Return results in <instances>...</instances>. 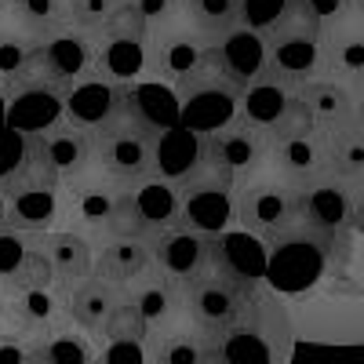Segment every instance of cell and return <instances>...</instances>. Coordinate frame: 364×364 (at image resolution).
Here are the masks:
<instances>
[{"label":"cell","mask_w":364,"mask_h":364,"mask_svg":"<svg viewBox=\"0 0 364 364\" xmlns=\"http://www.w3.org/2000/svg\"><path fill=\"white\" fill-rule=\"evenodd\" d=\"M4 106H8V99H4V91H0V128H4Z\"/></svg>","instance_id":"816d5d0a"},{"label":"cell","mask_w":364,"mask_h":364,"mask_svg":"<svg viewBox=\"0 0 364 364\" xmlns=\"http://www.w3.org/2000/svg\"><path fill=\"white\" fill-rule=\"evenodd\" d=\"M4 99H8V106H4V128H11V132H22L29 139H41L55 124H63L66 87L51 84L41 73H33L29 80L15 84Z\"/></svg>","instance_id":"9c48e42d"},{"label":"cell","mask_w":364,"mask_h":364,"mask_svg":"<svg viewBox=\"0 0 364 364\" xmlns=\"http://www.w3.org/2000/svg\"><path fill=\"white\" fill-rule=\"evenodd\" d=\"M182 22L215 41L240 22V0H182Z\"/></svg>","instance_id":"d6a6232c"},{"label":"cell","mask_w":364,"mask_h":364,"mask_svg":"<svg viewBox=\"0 0 364 364\" xmlns=\"http://www.w3.org/2000/svg\"><path fill=\"white\" fill-rule=\"evenodd\" d=\"M237 219V204H233V186L215 175H204L190 186H182V215L178 226L200 233L208 240H215L219 233L230 230V223Z\"/></svg>","instance_id":"7c38bea8"},{"label":"cell","mask_w":364,"mask_h":364,"mask_svg":"<svg viewBox=\"0 0 364 364\" xmlns=\"http://www.w3.org/2000/svg\"><path fill=\"white\" fill-rule=\"evenodd\" d=\"M102 339H128V343H149V328L142 324V317L135 314V306L128 299H120V306L113 310L106 331H102ZM99 339V343H102Z\"/></svg>","instance_id":"60d3db41"},{"label":"cell","mask_w":364,"mask_h":364,"mask_svg":"<svg viewBox=\"0 0 364 364\" xmlns=\"http://www.w3.org/2000/svg\"><path fill=\"white\" fill-rule=\"evenodd\" d=\"M37 73L48 77L58 87H73L84 77L95 73V37L80 33V29L66 26L58 33L41 41V63Z\"/></svg>","instance_id":"5bb4252c"},{"label":"cell","mask_w":364,"mask_h":364,"mask_svg":"<svg viewBox=\"0 0 364 364\" xmlns=\"http://www.w3.org/2000/svg\"><path fill=\"white\" fill-rule=\"evenodd\" d=\"M306 113L317 120H339L346 113V95L336 84H314L306 87Z\"/></svg>","instance_id":"b9f144b4"},{"label":"cell","mask_w":364,"mask_h":364,"mask_svg":"<svg viewBox=\"0 0 364 364\" xmlns=\"http://www.w3.org/2000/svg\"><path fill=\"white\" fill-rule=\"evenodd\" d=\"M215 364H269V346L252 328H230L215 343Z\"/></svg>","instance_id":"e575fe53"},{"label":"cell","mask_w":364,"mask_h":364,"mask_svg":"<svg viewBox=\"0 0 364 364\" xmlns=\"http://www.w3.org/2000/svg\"><path fill=\"white\" fill-rule=\"evenodd\" d=\"M306 215L321 230H339L350 219V197L339 186H317L306 197Z\"/></svg>","instance_id":"d590c367"},{"label":"cell","mask_w":364,"mask_h":364,"mask_svg":"<svg viewBox=\"0 0 364 364\" xmlns=\"http://www.w3.org/2000/svg\"><path fill=\"white\" fill-rule=\"evenodd\" d=\"M91 364H149L146 343H128V339H102Z\"/></svg>","instance_id":"ee69618b"},{"label":"cell","mask_w":364,"mask_h":364,"mask_svg":"<svg viewBox=\"0 0 364 364\" xmlns=\"http://www.w3.org/2000/svg\"><path fill=\"white\" fill-rule=\"evenodd\" d=\"M124 299L135 306V314L149 328V336H161V331H168V328L190 324L186 321V306H182V288L171 284L164 273H157V269H149L146 277L128 284Z\"/></svg>","instance_id":"d6986e66"},{"label":"cell","mask_w":364,"mask_h":364,"mask_svg":"<svg viewBox=\"0 0 364 364\" xmlns=\"http://www.w3.org/2000/svg\"><path fill=\"white\" fill-rule=\"evenodd\" d=\"M149 269H154V248H149V240H142V237H117V240L99 245L95 273H91V277H99V281H106L113 288H128L139 277H146Z\"/></svg>","instance_id":"7402d4cb"},{"label":"cell","mask_w":364,"mask_h":364,"mask_svg":"<svg viewBox=\"0 0 364 364\" xmlns=\"http://www.w3.org/2000/svg\"><path fill=\"white\" fill-rule=\"evenodd\" d=\"M128 117L135 124L149 128L154 135L168 132L178 124V91L168 87L164 80H139L128 87Z\"/></svg>","instance_id":"4316f807"},{"label":"cell","mask_w":364,"mask_h":364,"mask_svg":"<svg viewBox=\"0 0 364 364\" xmlns=\"http://www.w3.org/2000/svg\"><path fill=\"white\" fill-rule=\"evenodd\" d=\"M237 102L240 91L208 66L197 80L178 87V128L208 139L237 120Z\"/></svg>","instance_id":"8992f818"},{"label":"cell","mask_w":364,"mask_h":364,"mask_svg":"<svg viewBox=\"0 0 364 364\" xmlns=\"http://www.w3.org/2000/svg\"><path fill=\"white\" fill-rule=\"evenodd\" d=\"M4 299H8V291H4V288H0V314H4Z\"/></svg>","instance_id":"db71d44e"},{"label":"cell","mask_w":364,"mask_h":364,"mask_svg":"<svg viewBox=\"0 0 364 364\" xmlns=\"http://www.w3.org/2000/svg\"><path fill=\"white\" fill-rule=\"evenodd\" d=\"M182 215V190L164 178H142L139 186L128 190V219H132V237L154 240L168 230L178 226Z\"/></svg>","instance_id":"e0dca14e"},{"label":"cell","mask_w":364,"mask_h":364,"mask_svg":"<svg viewBox=\"0 0 364 364\" xmlns=\"http://www.w3.org/2000/svg\"><path fill=\"white\" fill-rule=\"evenodd\" d=\"M66 288H22L8 291L4 314H0V331H15L26 339H48L51 331L66 328Z\"/></svg>","instance_id":"30bf717a"},{"label":"cell","mask_w":364,"mask_h":364,"mask_svg":"<svg viewBox=\"0 0 364 364\" xmlns=\"http://www.w3.org/2000/svg\"><path fill=\"white\" fill-rule=\"evenodd\" d=\"M284 11H288V0H240V26L259 33L266 26H277Z\"/></svg>","instance_id":"7bdbcfd3"},{"label":"cell","mask_w":364,"mask_h":364,"mask_svg":"<svg viewBox=\"0 0 364 364\" xmlns=\"http://www.w3.org/2000/svg\"><path fill=\"white\" fill-rule=\"evenodd\" d=\"M41 248H44L51 269H55V284L58 288H70V284H77V281H84V277L95 273V252L99 248L91 245L87 237H80L77 230H70V226H58L48 237H41Z\"/></svg>","instance_id":"603a6c76"},{"label":"cell","mask_w":364,"mask_h":364,"mask_svg":"<svg viewBox=\"0 0 364 364\" xmlns=\"http://www.w3.org/2000/svg\"><path fill=\"white\" fill-rule=\"evenodd\" d=\"M266 66L273 70L269 80H277V77H288V80L306 77L317 66V41H314V33L291 29V33L273 37V44H266Z\"/></svg>","instance_id":"f546056e"},{"label":"cell","mask_w":364,"mask_h":364,"mask_svg":"<svg viewBox=\"0 0 364 364\" xmlns=\"http://www.w3.org/2000/svg\"><path fill=\"white\" fill-rule=\"evenodd\" d=\"M154 142L157 135L135 124L132 117L117 120L113 128L95 135V175L117 182V186H139L142 178L154 175Z\"/></svg>","instance_id":"7a4b0ae2"},{"label":"cell","mask_w":364,"mask_h":364,"mask_svg":"<svg viewBox=\"0 0 364 364\" xmlns=\"http://www.w3.org/2000/svg\"><path fill=\"white\" fill-rule=\"evenodd\" d=\"M66 226L87 237L91 245H106L117 237H132L128 190L102 175H87L66 190Z\"/></svg>","instance_id":"6da1fadb"},{"label":"cell","mask_w":364,"mask_h":364,"mask_svg":"<svg viewBox=\"0 0 364 364\" xmlns=\"http://www.w3.org/2000/svg\"><path fill=\"white\" fill-rule=\"evenodd\" d=\"M37 248V237H26V233H15V230H0V288L11 291L18 273L29 259V252Z\"/></svg>","instance_id":"74e56055"},{"label":"cell","mask_w":364,"mask_h":364,"mask_svg":"<svg viewBox=\"0 0 364 364\" xmlns=\"http://www.w3.org/2000/svg\"><path fill=\"white\" fill-rule=\"evenodd\" d=\"M266 245L262 237L248 233V230H226L211 240V269L223 277L237 281V284H255L259 277H266Z\"/></svg>","instance_id":"ffe728a7"},{"label":"cell","mask_w":364,"mask_h":364,"mask_svg":"<svg viewBox=\"0 0 364 364\" xmlns=\"http://www.w3.org/2000/svg\"><path fill=\"white\" fill-rule=\"evenodd\" d=\"M208 58H211V41L182 22V15L149 37V70H154V80H164L175 91L197 80L208 70Z\"/></svg>","instance_id":"277c9868"},{"label":"cell","mask_w":364,"mask_h":364,"mask_svg":"<svg viewBox=\"0 0 364 364\" xmlns=\"http://www.w3.org/2000/svg\"><path fill=\"white\" fill-rule=\"evenodd\" d=\"M182 306H186V321L197 331L219 339L223 331H230L233 324L245 321L248 288L211 269V273H204V277H197L193 284L182 288Z\"/></svg>","instance_id":"5b68a950"},{"label":"cell","mask_w":364,"mask_h":364,"mask_svg":"<svg viewBox=\"0 0 364 364\" xmlns=\"http://www.w3.org/2000/svg\"><path fill=\"white\" fill-rule=\"evenodd\" d=\"M208 175V139L193 135L186 128H168L154 142V175L149 178H164L171 186H190V182Z\"/></svg>","instance_id":"2e32d148"},{"label":"cell","mask_w":364,"mask_h":364,"mask_svg":"<svg viewBox=\"0 0 364 364\" xmlns=\"http://www.w3.org/2000/svg\"><path fill=\"white\" fill-rule=\"evenodd\" d=\"M277 161L291 175H310L317 168V146H314V139H306L302 132H288L281 139V146H277Z\"/></svg>","instance_id":"f35d334b"},{"label":"cell","mask_w":364,"mask_h":364,"mask_svg":"<svg viewBox=\"0 0 364 364\" xmlns=\"http://www.w3.org/2000/svg\"><path fill=\"white\" fill-rule=\"evenodd\" d=\"M360 215H364V208H360Z\"/></svg>","instance_id":"11a10c76"},{"label":"cell","mask_w":364,"mask_h":364,"mask_svg":"<svg viewBox=\"0 0 364 364\" xmlns=\"http://www.w3.org/2000/svg\"><path fill=\"white\" fill-rule=\"evenodd\" d=\"M149 248H154V269L164 273V277L178 288H186L197 277L211 273V240L200 237V233L175 226V230L149 240Z\"/></svg>","instance_id":"9a60e30c"},{"label":"cell","mask_w":364,"mask_h":364,"mask_svg":"<svg viewBox=\"0 0 364 364\" xmlns=\"http://www.w3.org/2000/svg\"><path fill=\"white\" fill-rule=\"evenodd\" d=\"M0 364H41V339L0 331Z\"/></svg>","instance_id":"bcb514c9"},{"label":"cell","mask_w":364,"mask_h":364,"mask_svg":"<svg viewBox=\"0 0 364 364\" xmlns=\"http://www.w3.org/2000/svg\"><path fill=\"white\" fill-rule=\"evenodd\" d=\"M8 26L22 29L33 41H44L70 26V8L66 0H8Z\"/></svg>","instance_id":"1f68e13d"},{"label":"cell","mask_w":364,"mask_h":364,"mask_svg":"<svg viewBox=\"0 0 364 364\" xmlns=\"http://www.w3.org/2000/svg\"><path fill=\"white\" fill-rule=\"evenodd\" d=\"M4 18H8V0H0V26H4Z\"/></svg>","instance_id":"f5cc1de1"},{"label":"cell","mask_w":364,"mask_h":364,"mask_svg":"<svg viewBox=\"0 0 364 364\" xmlns=\"http://www.w3.org/2000/svg\"><path fill=\"white\" fill-rule=\"evenodd\" d=\"M124 299V288H113L99 277H84L77 284L66 288V314H70V324L77 331H84L87 339H102V331L113 317V310L120 306Z\"/></svg>","instance_id":"44dd1931"},{"label":"cell","mask_w":364,"mask_h":364,"mask_svg":"<svg viewBox=\"0 0 364 364\" xmlns=\"http://www.w3.org/2000/svg\"><path fill=\"white\" fill-rule=\"evenodd\" d=\"M237 113H240V124H248L255 132H277L291 117V95L284 91V84L262 77L252 87L240 91Z\"/></svg>","instance_id":"484cf974"},{"label":"cell","mask_w":364,"mask_h":364,"mask_svg":"<svg viewBox=\"0 0 364 364\" xmlns=\"http://www.w3.org/2000/svg\"><path fill=\"white\" fill-rule=\"evenodd\" d=\"M124 4H128V0H66L70 26L80 29V33L99 37L102 29L120 15V8H124Z\"/></svg>","instance_id":"8d00e7d4"},{"label":"cell","mask_w":364,"mask_h":364,"mask_svg":"<svg viewBox=\"0 0 364 364\" xmlns=\"http://www.w3.org/2000/svg\"><path fill=\"white\" fill-rule=\"evenodd\" d=\"M124 8L132 11V18L146 29V33L154 37L157 29L171 26L182 15V0H128Z\"/></svg>","instance_id":"ab89813d"},{"label":"cell","mask_w":364,"mask_h":364,"mask_svg":"<svg viewBox=\"0 0 364 364\" xmlns=\"http://www.w3.org/2000/svg\"><path fill=\"white\" fill-rule=\"evenodd\" d=\"M37 164L44 178L70 190L87 175H95V135L70 128L63 120V124H55L51 132L37 139Z\"/></svg>","instance_id":"52a82bcc"},{"label":"cell","mask_w":364,"mask_h":364,"mask_svg":"<svg viewBox=\"0 0 364 364\" xmlns=\"http://www.w3.org/2000/svg\"><path fill=\"white\" fill-rule=\"evenodd\" d=\"M149 364H215V339L197 331L193 324L168 328L146 343Z\"/></svg>","instance_id":"83f0119b"},{"label":"cell","mask_w":364,"mask_h":364,"mask_svg":"<svg viewBox=\"0 0 364 364\" xmlns=\"http://www.w3.org/2000/svg\"><path fill=\"white\" fill-rule=\"evenodd\" d=\"M302 8H306L310 18L324 22V18H336L343 11V0H302Z\"/></svg>","instance_id":"c3c4849f"},{"label":"cell","mask_w":364,"mask_h":364,"mask_svg":"<svg viewBox=\"0 0 364 364\" xmlns=\"http://www.w3.org/2000/svg\"><path fill=\"white\" fill-rule=\"evenodd\" d=\"M295 204L299 200L281 186H252L237 200V223H240V230H248L255 237L277 233L295 215Z\"/></svg>","instance_id":"d4e9b609"},{"label":"cell","mask_w":364,"mask_h":364,"mask_svg":"<svg viewBox=\"0 0 364 364\" xmlns=\"http://www.w3.org/2000/svg\"><path fill=\"white\" fill-rule=\"evenodd\" d=\"M95 339H87L77 328H58L41 339V364H91L95 360Z\"/></svg>","instance_id":"836d02e7"},{"label":"cell","mask_w":364,"mask_h":364,"mask_svg":"<svg viewBox=\"0 0 364 364\" xmlns=\"http://www.w3.org/2000/svg\"><path fill=\"white\" fill-rule=\"evenodd\" d=\"M208 66L223 80H230L237 91H245L255 80H262V73H266V37L255 33V29L237 26L230 33L211 41Z\"/></svg>","instance_id":"4fadbf2b"},{"label":"cell","mask_w":364,"mask_h":364,"mask_svg":"<svg viewBox=\"0 0 364 364\" xmlns=\"http://www.w3.org/2000/svg\"><path fill=\"white\" fill-rule=\"evenodd\" d=\"M324 269V255L317 245L310 240H288V245H277L266 259V277L273 281V288L281 291H302L310 288Z\"/></svg>","instance_id":"cb8c5ba5"},{"label":"cell","mask_w":364,"mask_h":364,"mask_svg":"<svg viewBox=\"0 0 364 364\" xmlns=\"http://www.w3.org/2000/svg\"><path fill=\"white\" fill-rule=\"evenodd\" d=\"M259 161H262V132L240 124V120L208 135V175L230 182V186H237V178H245Z\"/></svg>","instance_id":"ac0fdd59"},{"label":"cell","mask_w":364,"mask_h":364,"mask_svg":"<svg viewBox=\"0 0 364 364\" xmlns=\"http://www.w3.org/2000/svg\"><path fill=\"white\" fill-rule=\"evenodd\" d=\"M339 63L346 70H364V41H346L339 48Z\"/></svg>","instance_id":"681fc988"},{"label":"cell","mask_w":364,"mask_h":364,"mask_svg":"<svg viewBox=\"0 0 364 364\" xmlns=\"http://www.w3.org/2000/svg\"><path fill=\"white\" fill-rule=\"evenodd\" d=\"M41 63V41L26 37L15 26H0V91H8L37 73Z\"/></svg>","instance_id":"4dcf8cb0"},{"label":"cell","mask_w":364,"mask_h":364,"mask_svg":"<svg viewBox=\"0 0 364 364\" xmlns=\"http://www.w3.org/2000/svg\"><path fill=\"white\" fill-rule=\"evenodd\" d=\"M4 211H8V197H4V190H0V230H4Z\"/></svg>","instance_id":"f907efd6"},{"label":"cell","mask_w":364,"mask_h":364,"mask_svg":"<svg viewBox=\"0 0 364 364\" xmlns=\"http://www.w3.org/2000/svg\"><path fill=\"white\" fill-rule=\"evenodd\" d=\"M128 117V87L109 84L102 77H84L80 84L66 87L63 99V120L70 128H80L87 135H99L113 128L117 120Z\"/></svg>","instance_id":"ba28073f"},{"label":"cell","mask_w":364,"mask_h":364,"mask_svg":"<svg viewBox=\"0 0 364 364\" xmlns=\"http://www.w3.org/2000/svg\"><path fill=\"white\" fill-rule=\"evenodd\" d=\"M8 211H4V226L26 237H48L51 230L66 226V190L55 186L51 178H33L26 186L4 193Z\"/></svg>","instance_id":"8fae6325"},{"label":"cell","mask_w":364,"mask_h":364,"mask_svg":"<svg viewBox=\"0 0 364 364\" xmlns=\"http://www.w3.org/2000/svg\"><path fill=\"white\" fill-rule=\"evenodd\" d=\"M149 73V33L132 18L128 8L95 37V77L132 87Z\"/></svg>","instance_id":"3957f363"},{"label":"cell","mask_w":364,"mask_h":364,"mask_svg":"<svg viewBox=\"0 0 364 364\" xmlns=\"http://www.w3.org/2000/svg\"><path fill=\"white\" fill-rule=\"evenodd\" d=\"M22 288H55V269H51V262H48V255L41 248V240H37V248L29 252V259H26V266H22L11 291H22Z\"/></svg>","instance_id":"f6af8a7d"},{"label":"cell","mask_w":364,"mask_h":364,"mask_svg":"<svg viewBox=\"0 0 364 364\" xmlns=\"http://www.w3.org/2000/svg\"><path fill=\"white\" fill-rule=\"evenodd\" d=\"M33 178H44L37 164V139L0 128V190L11 193Z\"/></svg>","instance_id":"f1b7e54d"},{"label":"cell","mask_w":364,"mask_h":364,"mask_svg":"<svg viewBox=\"0 0 364 364\" xmlns=\"http://www.w3.org/2000/svg\"><path fill=\"white\" fill-rule=\"evenodd\" d=\"M336 161H339V168H346V171H360V168H364V142H360V139H339Z\"/></svg>","instance_id":"7dc6e473"}]
</instances>
